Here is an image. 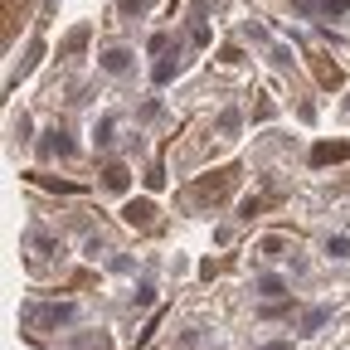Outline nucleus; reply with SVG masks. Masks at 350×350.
I'll return each mask as SVG.
<instances>
[{
	"label": "nucleus",
	"mask_w": 350,
	"mask_h": 350,
	"mask_svg": "<svg viewBox=\"0 0 350 350\" xmlns=\"http://www.w3.org/2000/svg\"><path fill=\"white\" fill-rule=\"evenodd\" d=\"M175 68H180V59H165V64H161V68H156V83H165V78H170V73H175Z\"/></svg>",
	"instance_id": "nucleus-7"
},
{
	"label": "nucleus",
	"mask_w": 350,
	"mask_h": 350,
	"mask_svg": "<svg viewBox=\"0 0 350 350\" xmlns=\"http://www.w3.org/2000/svg\"><path fill=\"white\" fill-rule=\"evenodd\" d=\"M126 64H131V54H126V49H112V54H103V68H107V73H122Z\"/></svg>",
	"instance_id": "nucleus-5"
},
{
	"label": "nucleus",
	"mask_w": 350,
	"mask_h": 350,
	"mask_svg": "<svg viewBox=\"0 0 350 350\" xmlns=\"http://www.w3.org/2000/svg\"><path fill=\"white\" fill-rule=\"evenodd\" d=\"M25 321H29V326H44V321H68V306H29Z\"/></svg>",
	"instance_id": "nucleus-1"
},
{
	"label": "nucleus",
	"mask_w": 350,
	"mask_h": 350,
	"mask_svg": "<svg viewBox=\"0 0 350 350\" xmlns=\"http://www.w3.org/2000/svg\"><path fill=\"white\" fill-rule=\"evenodd\" d=\"M151 214H156V209H151L146 200H131V204H126V224H142V229H146V224H151Z\"/></svg>",
	"instance_id": "nucleus-2"
},
{
	"label": "nucleus",
	"mask_w": 350,
	"mask_h": 350,
	"mask_svg": "<svg viewBox=\"0 0 350 350\" xmlns=\"http://www.w3.org/2000/svg\"><path fill=\"white\" fill-rule=\"evenodd\" d=\"M301 10H321V15H345V0H301Z\"/></svg>",
	"instance_id": "nucleus-3"
},
{
	"label": "nucleus",
	"mask_w": 350,
	"mask_h": 350,
	"mask_svg": "<svg viewBox=\"0 0 350 350\" xmlns=\"http://www.w3.org/2000/svg\"><path fill=\"white\" fill-rule=\"evenodd\" d=\"M273 350H282V345H273Z\"/></svg>",
	"instance_id": "nucleus-8"
},
{
	"label": "nucleus",
	"mask_w": 350,
	"mask_h": 350,
	"mask_svg": "<svg viewBox=\"0 0 350 350\" xmlns=\"http://www.w3.org/2000/svg\"><path fill=\"white\" fill-rule=\"evenodd\" d=\"M345 156H350V146H317V151H312L317 165H326V161H345Z\"/></svg>",
	"instance_id": "nucleus-4"
},
{
	"label": "nucleus",
	"mask_w": 350,
	"mask_h": 350,
	"mask_svg": "<svg viewBox=\"0 0 350 350\" xmlns=\"http://www.w3.org/2000/svg\"><path fill=\"white\" fill-rule=\"evenodd\" d=\"M107 185H112V190L126 185V165H107Z\"/></svg>",
	"instance_id": "nucleus-6"
}]
</instances>
